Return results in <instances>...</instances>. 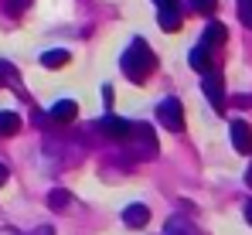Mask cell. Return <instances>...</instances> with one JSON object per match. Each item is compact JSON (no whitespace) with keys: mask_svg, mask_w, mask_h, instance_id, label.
Instances as JSON below:
<instances>
[{"mask_svg":"<svg viewBox=\"0 0 252 235\" xmlns=\"http://www.w3.org/2000/svg\"><path fill=\"white\" fill-rule=\"evenodd\" d=\"M120 68H123V75L129 82H147V78L154 75V68H157V55L150 51V44L143 38L129 41V48H126L123 55H120Z\"/></svg>","mask_w":252,"mask_h":235,"instance_id":"obj_1","label":"cell"},{"mask_svg":"<svg viewBox=\"0 0 252 235\" xmlns=\"http://www.w3.org/2000/svg\"><path fill=\"white\" fill-rule=\"evenodd\" d=\"M123 143H129L133 157H140V160H154V157L160 154L157 150V133H154L150 123H133V130H129V136H126Z\"/></svg>","mask_w":252,"mask_h":235,"instance_id":"obj_2","label":"cell"},{"mask_svg":"<svg viewBox=\"0 0 252 235\" xmlns=\"http://www.w3.org/2000/svg\"><path fill=\"white\" fill-rule=\"evenodd\" d=\"M157 119H160V126H167L170 133H181L184 130V106H181V99L177 96L160 99L157 102Z\"/></svg>","mask_w":252,"mask_h":235,"instance_id":"obj_3","label":"cell"},{"mask_svg":"<svg viewBox=\"0 0 252 235\" xmlns=\"http://www.w3.org/2000/svg\"><path fill=\"white\" fill-rule=\"evenodd\" d=\"M201 92H205V99L211 102V109L215 113H221L225 109V82H221V72H205V82H201Z\"/></svg>","mask_w":252,"mask_h":235,"instance_id":"obj_4","label":"cell"},{"mask_svg":"<svg viewBox=\"0 0 252 235\" xmlns=\"http://www.w3.org/2000/svg\"><path fill=\"white\" fill-rule=\"evenodd\" d=\"M99 130H102L106 136H113V140H126L129 130H133V123L123 119V116H116V113H106V116L99 119Z\"/></svg>","mask_w":252,"mask_h":235,"instance_id":"obj_5","label":"cell"},{"mask_svg":"<svg viewBox=\"0 0 252 235\" xmlns=\"http://www.w3.org/2000/svg\"><path fill=\"white\" fill-rule=\"evenodd\" d=\"M157 24H160L164 31H181L184 14H181V3H177V0H174V3H164V7H157Z\"/></svg>","mask_w":252,"mask_h":235,"instance_id":"obj_6","label":"cell"},{"mask_svg":"<svg viewBox=\"0 0 252 235\" xmlns=\"http://www.w3.org/2000/svg\"><path fill=\"white\" fill-rule=\"evenodd\" d=\"M232 147L239 154H252V126L246 119H232Z\"/></svg>","mask_w":252,"mask_h":235,"instance_id":"obj_7","label":"cell"},{"mask_svg":"<svg viewBox=\"0 0 252 235\" xmlns=\"http://www.w3.org/2000/svg\"><path fill=\"white\" fill-rule=\"evenodd\" d=\"M75 116H79V106H75L72 99H58V102L48 109V119H51V123H62V126H68Z\"/></svg>","mask_w":252,"mask_h":235,"instance_id":"obj_8","label":"cell"},{"mask_svg":"<svg viewBox=\"0 0 252 235\" xmlns=\"http://www.w3.org/2000/svg\"><path fill=\"white\" fill-rule=\"evenodd\" d=\"M123 222L129 229H143L150 222V208L147 204H129V208H123Z\"/></svg>","mask_w":252,"mask_h":235,"instance_id":"obj_9","label":"cell"},{"mask_svg":"<svg viewBox=\"0 0 252 235\" xmlns=\"http://www.w3.org/2000/svg\"><path fill=\"white\" fill-rule=\"evenodd\" d=\"M188 62H191V68H194V72H201V75L215 68V62H211V48H205V44H198V48L188 55Z\"/></svg>","mask_w":252,"mask_h":235,"instance_id":"obj_10","label":"cell"},{"mask_svg":"<svg viewBox=\"0 0 252 235\" xmlns=\"http://www.w3.org/2000/svg\"><path fill=\"white\" fill-rule=\"evenodd\" d=\"M225 38H228V28L218 24V21H211L208 28H205V34H201V44L205 48H218V44H225Z\"/></svg>","mask_w":252,"mask_h":235,"instance_id":"obj_11","label":"cell"},{"mask_svg":"<svg viewBox=\"0 0 252 235\" xmlns=\"http://www.w3.org/2000/svg\"><path fill=\"white\" fill-rule=\"evenodd\" d=\"M68 62H72V55H68L65 48H51V51H44V55H41L44 68H62V65H68Z\"/></svg>","mask_w":252,"mask_h":235,"instance_id":"obj_12","label":"cell"},{"mask_svg":"<svg viewBox=\"0 0 252 235\" xmlns=\"http://www.w3.org/2000/svg\"><path fill=\"white\" fill-rule=\"evenodd\" d=\"M17 130H21V116L10 113V109H3L0 113V136H14Z\"/></svg>","mask_w":252,"mask_h":235,"instance_id":"obj_13","label":"cell"},{"mask_svg":"<svg viewBox=\"0 0 252 235\" xmlns=\"http://www.w3.org/2000/svg\"><path fill=\"white\" fill-rule=\"evenodd\" d=\"M48 208H55V211H68V208H72V195L62 191V188H55V191L48 195Z\"/></svg>","mask_w":252,"mask_h":235,"instance_id":"obj_14","label":"cell"},{"mask_svg":"<svg viewBox=\"0 0 252 235\" xmlns=\"http://www.w3.org/2000/svg\"><path fill=\"white\" fill-rule=\"evenodd\" d=\"M164 235H198V232H194L184 218H170L167 225H164Z\"/></svg>","mask_w":252,"mask_h":235,"instance_id":"obj_15","label":"cell"},{"mask_svg":"<svg viewBox=\"0 0 252 235\" xmlns=\"http://www.w3.org/2000/svg\"><path fill=\"white\" fill-rule=\"evenodd\" d=\"M188 7L194 10V14H215V7H218V0H188Z\"/></svg>","mask_w":252,"mask_h":235,"instance_id":"obj_16","label":"cell"},{"mask_svg":"<svg viewBox=\"0 0 252 235\" xmlns=\"http://www.w3.org/2000/svg\"><path fill=\"white\" fill-rule=\"evenodd\" d=\"M239 17H242V24L252 31V0H239Z\"/></svg>","mask_w":252,"mask_h":235,"instance_id":"obj_17","label":"cell"},{"mask_svg":"<svg viewBox=\"0 0 252 235\" xmlns=\"http://www.w3.org/2000/svg\"><path fill=\"white\" fill-rule=\"evenodd\" d=\"M31 0H10V14L17 17V14H24V7H28Z\"/></svg>","mask_w":252,"mask_h":235,"instance_id":"obj_18","label":"cell"},{"mask_svg":"<svg viewBox=\"0 0 252 235\" xmlns=\"http://www.w3.org/2000/svg\"><path fill=\"white\" fill-rule=\"evenodd\" d=\"M102 99H106V106H113V85H106V89H102Z\"/></svg>","mask_w":252,"mask_h":235,"instance_id":"obj_19","label":"cell"},{"mask_svg":"<svg viewBox=\"0 0 252 235\" xmlns=\"http://www.w3.org/2000/svg\"><path fill=\"white\" fill-rule=\"evenodd\" d=\"M246 222H249V225H252V198H249V201H246Z\"/></svg>","mask_w":252,"mask_h":235,"instance_id":"obj_20","label":"cell"},{"mask_svg":"<svg viewBox=\"0 0 252 235\" xmlns=\"http://www.w3.org/2000/svg\"><path fill=\"white\" fill-rule=\"evenodd\" d=\"M3 181H7V167L0 164V188H3Z\"/></svg>","mask_w":252,"mask_h":235,"instance_id":"obj_21","label":"cell"},{"mask_svg":"<svg viewBox=\"0 0 252 235\" xmlns=\"http://www.w3.org/2000/svg\"><path fill=\"white\" fill-rule=\"evenodd\" d=\"M31 235H51V229H44V225H41V229H34Z\"/></svg>","mask_w":252,"mask_h":235,"instance_id":"obj_22","label":"cell"},{"mask_svg":"<svg viewBox=\"0 0 252 235\" xmlns=\"http://www.w3.org/2000/svg\"><path fill=\"white\" fill-rule=\"evenodd\" d=\"M246 184L252 188V164H249V170H246Z\"/></svg>","mask_w":252,"mask_h":235,"instance_id":"obj_23","label":"cell"},{"mask_svg":"<svg viewBox=\"0 0 252 235\" xmlns=\"http://www.w3.org/2000/svg\"><path fill=\"white\" fill-rule=\"evenodd\" d=\"M154 3H157V7H164V3H174V0H154Z\"/></svg>","mask_w":252,"mask_h":235,"instance_id":"obj_24","label":"cell"}]
</instances>
